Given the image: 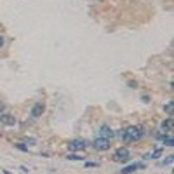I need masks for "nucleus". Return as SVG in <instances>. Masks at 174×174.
<instances>
[{
  "instance_id": "obj_4",
  "label": "nucleus",
  "mask_w": 174,
  "mask_h": 174,
  "mask_svg": "<svg viewBox=\"0 0 174 174\" xmlns=\"http://www.w3.org/2000/svg\"><path fill=\"white\" fill-rule=\"evenodd\" d=\"M70 150H73V152H78V150H84V148L87 146L85 141L84 139H73V141H70Z\"/></svg>"
},
{
  "instance_id": "obj_6",
  "label": "nucleus",
  "mask_w": 174,
  "mask_h": 174,
  "mask_svg": "<svg viewBox=\"0 0 174 174\" xmlns=\"http://www.w3.org/2000/svg\"><path fill=\"white\" fill-rule=\"evenodd\" d=\"M143 167H144V164H132V165H127L126 169L120 171V174H130L134 169H143Z\"/></svg>"
},
{
  "instance_id": "obj_12",
  "label": "nucleus",
  "mask_w": 174,
  "mask_h": 174,
  "mask_svg": "<svg viewBox=\"0 0 174 174\" xmlns=\"http://www.w3.org/2000/svg\"><path fill=\"white\" fill-rule=\"evenodd\" d=\"M23 141H25V143H28V144H35V139L33 138H25Z\"/></svg>"
},
{
  "instance_id": "obj_7",
  "label": "nucleus",
  "mask_w": 174,
  "mask_h": 174,
  "mask_svg": "<svg viewBox=\"0 0 174 174\" xmlns=\"http://www.w3.org/2000/svg\"><path fill=\"white\" fill-rule=\"evenodd\" d=\"M42 113H44V104H40V103H39V104H35L33 110H31V117L37 118V117H40Z\"/></svg>"
},
{
  "instance_id": "obj_2",
  "label": "nucleus",
  "mask_w": 174,
  "mask_h": 174,
  "mask_svg": "<svg viewBox=\"0 0 174 174\" xmlns=\"http://www.w3.org/2000/svg\"><path fill=\"white\" fill-rule=\"evenodd\" d=\"M129 157H130V153H129V150H127V148H118L117 152H115V155H113V160L126 162Z\"/></svg>"
},
{
  "instance_id": "obj_17",
  "label": "nucleus",
  "mask_w": 174,
  "mask_h": 174,
  "mask_svg": "<svg viewBox=\"0 0 174 174\" xmlns=\"http://www.w3.org/2000/svg\"><path fill=\"white\" fill-rule=\"evenodd\" d=\"M2 45H4V39H2V37H0V47H2Z\"/></svg>"
},
{
  "instance_id": "obj_15",
  "label": "nucleus",
  "mask_w": 174,
  "mask_h": 174,
  "mask_svg": "<svg viewBox=\"0 0 174 174\" xmlns=\"http://www.w3.org/2000/svg\"><path fill=\"white\" fill-rule=\"evenodd\" d=\"M98 164H94V162H85V167H96Z\"/></svg>"
},
{
  "instance_id": "obj_1",
  "label": "nucleus",
  "mask_w": 174,
  "mask_h": 174,
  "mask_svg": "<svg viewBox=\"0 0 174 174\" xmlns=\"http://www.w3.org/2000/svg\"><path fill=\"white\" fill-rule=\"evenodd\" d=\"M141 136H143V129L139 126H134V127L126 129L124 139H126V141H138V139H141Z\"/></svg>"
},
{
  "instance_id": "obj_5",
  "label": "nucleus",
  "mask_w": 174,
  "mask_h": 174,
  "mask_svg": "<svg viewBox=\"0 0 174 174\" xmlns=\"http://www.w3.org/2000/svg\"><path fill=\"white\" fill-rule=\"evenodd\" d=\"M113 130L110 129V127H101V130H99V138H104V139H112L113 138Z\"/></svg>"
},
{
  "instance_id": "obj_8",
  "label": "nucleus",
  "mask_w": 174,
  "mask_h": 174,
  "mask_svg": "<svg viewBox=\"0 0 174 174\" xmlns=\"http://www.w3.org/2000/svg\"><path fill=\"white\" fill-rule=\"evenodd\" d=\"M0 122H2L4 126H12L16 120H14L12 115H2V117H0Z\"/></svg>"
},
{
  "instance_id": "obj_14",
  "label": "nucleus",
  "mask_w": 174,
  "mask_h": 174,
  "mask_svg": "<svg viewBox=\"0 0 174 174\" xmlns=\"http://www.w3.org/2000/svg\"><path fill=\"white\" fill-rule=\"evenodd\" d=\"M165 110H167V113H172V103L167 104V106H165Z\"/></svg>"
},
{
  "instance_id": "obj_3",
  "label": "nucleus",
  "mask_w": 174,
  "mask_h": 174,
  "mask_svg": "<svg viewBox=\"0 0 174 174\" xmlns=\"http://www.w3.org/2000/svg\"><path fill=\"white\" fill-rule=\"evenodd\" d=\"M94 148L96 150H99V152H104V150H108L110 148V139H104V138H98L94 141Z\"/></svg>"
},
{
  "instance_id": "obj_16",
  "label": "nucleus",
  "mask_w": 174,
  "mask_h": 174,
  "mask_svg": "<svg viewBox=\"0 0 174 174\" xmlns=\"http://www.w3.org/2000/svg\"><path fill=\"white\" fill-rule=\"evenodd\" d=\"M0 112H4V103L0 101Z\"/></svg>"
},
{
  "instance_id": "obj_11",
  "label": "nucleus",
  "mask_w": 174,
  "mask_h": 174,
  "mask_svg": "<svg viewBox=\"0 0 174 174\" xmlns=\"http://www.w3.org/2000/svg\"><path fill=\"white\" fill-rule=\"evenodd\" d=\"M172 160H174V155H169V157H167V158H165V160H164V165H169Z\"/></svg>"
},
{
  "instance_id": "obj_9",
  "label": "nucleus",
  "mask_w": 174,
  "mask_h": 174,
  "mask_svg": "<svg viewBox=\"0 0 174 174\" xmlns=\"http://www.w3.org/2000/svg\"><path fill=\"white\" fill-rule=\"evenodd\" d=\"M171 129H172V120L171 118L162 122V130H171Z\"/></svg>"
},
{
  "instance_id": "obj_10",
  "label": "nucleus",
  "mask_w": 174,
  "mask_h": 174,
  "mask_svg": "<svg viewBox=\"0 0 174 174\" xmlns=\"http://www.w3.org/2000/svg\"><path fill=\"white\" fill-rule=\"evenodd\" d=\"M160 155H162V148H158V150H155V152L150 155V158H158Z\"/></svg>"
},
{
  "instance_id": "obj_13",
  "label": "nucleus",
  "mask_w": 174,
  "mask_h": 174,
  "mask_svg": "<svg viewBox=\"0 0 174 174\" xmlns=\"http://www.w3.org/2000/svg\"><path fill=\"white\" fill-rule=\"evenodd\" d=\"M68 158H70V160H80L82 157H78V155H68Z\"/></svg>"
}]
</instances>
